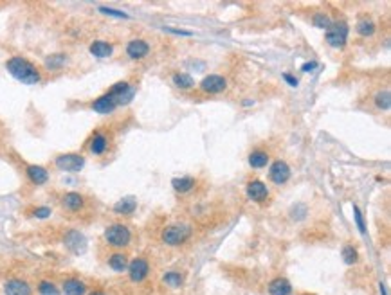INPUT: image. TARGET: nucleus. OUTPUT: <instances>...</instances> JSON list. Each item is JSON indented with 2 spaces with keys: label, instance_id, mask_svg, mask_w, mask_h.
Instances as JSON below:
<instances>
[{
  "label": "nucleus",
  "instance_id": "473e14b6",
  "mask_svg": "<svg viewBox=\"0 0 391 295\" xmlns=\"http://www.w3.org/2000/svg\"><path fill=\"white\" fill-rule=\"evenodd\" d=\"M31 214H33L34 218H38V219H45V218H49V216L52 214V211H51V207L40 205V207H34L33 211H31Z\"/></svg>",
  "mask_w": 391,
  "mask_h": 295
},
{
  "label": "nucleus",
  "instance_id": "f03ea898",
  "mask_svg": "<svg viewBox=\"0 0 391 295\" xmlns=\"http://www.w3.org/2000/svg\"><path fill=\"white\" fill-rule=\"evenodd\" d=\"M105 241L106 245H110L114 248H125L130 245L132 232L128 229V225H125V223H112L105 230Z\"/></svg>",
  "mask_w": 391,
  "mask_h": 295
},
{
  "label": "nucleus",
  "instance_id": "cd10ccee",
  "mask_svg": "<svg viewBox=\"0 0 391 295\" xmlns=\"http://www.w3.org/2000/svg\"><path fill=\"white\" fill-rule=\"evenodd\" d=\"M375 106L379 110H389L391 108V94L389 90H380V92L375 94Z\"/></svg>",
  "mask_w": 391,
  "mask_h": 295
},
{
  "label": "nucleus",
  "instance_id": "58836bf2",
  "mask_svg": "<svg viewBox=\"0 0 391 295\" xmlns=\"http://www.w3.org/2000/svg\"><path fill=\"white\" fill-rule=\"evenodd\" d=\"M170 32H173V34H181V36H191V32L189 31H182V29H168Z\"/></svg>",
  "mask_w": 391,
  "mask_h": 295
},
{
  "label": "nucleus",
  "instance_id": "a19ab883",
  "mask_svg": "<svg viewBox=\"0 0 391 295\" xmlns=\"http://www.w3.org/2000/svg\"><path fill=\"white\" fill-rule=\"evenodd\" d=\"M243 106H253V104H254V101H251V99H245V101H243Z\"/></svg>",
  "mask_w": 391,
  "mask_h": 295
},
{
  "label": "nucleus",
  "instance_id": "4be33fe9",
  "mask_svg": "<svg viewBox=\"0 0 391 295\" xmlns=\"http://www.w3.org/2000/svg\"><path fill=\"white\" fill-rule=\"evenodd\" d=\"M63 291H65V295H85L87 284L81 279H67L63 283Z\"/></svg>",
  "mask_w": 391,
  "mask_h": 295
},
{
  "label": "nucleus",
  "instance_id": "f257e3e1",
  "mask_svg": "<svg viewBox=\"0 0 391 295\" xmlns=\"http://www.w3.org/2000/svg\"><path fill=\"white\" fill-rule=\"evenodd\" d=\"M6 68H8V72L16 81L24 83V85H37V83L42 81V74L37 65L22 56L9 58L6 61Z\"/></svg>",
  "mask_w": 391,
  "mask_h": 295
},
{
  "label": "nucleus",
  "instance_id": "423d86ee",
  "mask_svg": "<svg viewBox=\"0 0 391 295\" xmlns=\"http://www.w3.org/2000/svg\"><path fill=\"white\" fill-rule=\"evenodd\" d=\"M109 92L112 94L114 97H116V101H117V104H119V106H125V104H128L132 99H134V96H135V88L128 81H117L116 85L110 86Z\"/></svg>",
  "mask_w": 391,
  "mask_h": 295
},
{
  "label": "nucleus",
  "instance_id": "412c9836",
  "mask_svg": "<svg viewBox=\"0 0 391 295\" xmlns=\"http://www.w3.org/2000/svg\"><path fill=\"white\" fill-rule=\"evenodd\" d=\"M290 291H292V284L283 277H278L269 284V293L271 295H290Z\"/></svg>",
  "mask_w": 391,
  "mask_h": 295
},
{
  "label": "nucleus",
  "instance_id": "1a4fd4ad",
  "mask_svg": "<svg viewBox=\"0 0 391 295\" xmlns=\"http://www.w3.org/2000/svg\"><path fill=\"white\" fill-rule=\"evenodd\" d=\"M63 243L76 255H81L87 250V239H85V236L80 230H69V232L65 234V237H63Z\"/></svg>",
  "mask_w": 391,
  "mask_h": 295
},
{
  "label": "nucleus",
  "instance_id": "4468645a",
  "mask_svg": "<svg viewBox=\"0 0 391 295\" xmlns=\"http://www.w3.org/2000/svg\"><path fill=\"white\" fill-rule=\"evenodd\" d=\"M62 207L69 212H80L85 207V196L76 191H69L62 196Z\"/></svg>",
  "mask_w": 391,
  "mask_h": 295
},
{
  "label": "nucleus",
  "instance_id": "bb28decb",
  "mask_svg": "<svg viewBox=\"0 0 391 295\" xmlns=\"http://www.w3.org/2000/svg\"><path fill=\"white\" fill-rule=\"evenodd\" d=\"M355 29H357V32L362 36V38H368V36H371L373 32H375L377 25L371 18H362V20L357 22V27Z\"/></svg>",
  "mask_w": 391,
  "mask_h": 295
},
{
  "label": "nucleus",
  "instance_id": "72a5a7b5",
  "mask_svg": "<svg viewBox=\"0 0 391 295\" xmlns=\"http://www.w3.org/2000/svg\"><path fill=\"white\" fill-rule=\"evenodd\" d=\"M99 13L109 14V16H116V18H128L127 13H123V11H119V9H114V7H105V6H101V7H99Z\"/></svg>",
  "mask_w": 391,
  "mask_h": 295
},
{
  "label": "nucleus",
  "instance_id": "7c9ffc66",
  "mask_svg": "<svg viewBox=\"0 0 391 295\" xmlns=\"http://www.w3.org/2000/svg\"><path fill=\"white\" fill-rule=\"evenodd\" d=\"M312 22H314L315 27H319V29H328L330 24H332V18H330L328 14H325V13H317V14H314Z\"/></svg>",
  "mask_w": 391,
  "mask_h": 295
},
{
  "label": "nucleus",
  "instance_id": "393cba45",
  "mask_svg": "<svg viewBox=\"0 0 391 295\" xmlns=\"http://www.w3.org/2000/svg\"><path fill=\"white\" fill-rule=\"evenodd\" d=\"M269 164V153L263 150H254L249 155V165L253 169H261Z\"/></svg>",
  "mask_w": 391,
  "mask_h": 295
},
{
  "label": "nucleus",
  "instance_id": "20e7f679",
  "mask_svg": "<svg viewBox=\"0 0 391 295\" xmlns=\"http://www.w3.org/2000/svg\"><path fill=\"white\" fill-rule=\"evenodd\" d=\"M325 40L333 49H343L348 40V25L346 22H332L325 32Z\"/></svg>",
  "mask_w": 391,
  "mask_h": 295
},
{
  "label": "nucleus",
  "instance_id": "5701e85b",
  "mask_svg": "<svg viewBox=\"0 0 391 295\" xmlns=\"http://www.w3.org/2000/svg\"><path fill=\"white\" fill-rule=\"evenodd\" d=\"M109 266L114 272H125L128 268V257L123 252H114L109 257Z\"/></svg>",
  "mask_w": 391,
  "mask_h": 295
},
{
  "label": "nucleus",
  "instance_id": "f8f14e48",
  "mask_svg": "<svg viewBox=\"0 0 391 295\" xmlns=\"http://www.w3.org/2000/svg\"><path fill=\"white\" fill-rule=\"evenodd\" d=\"M150 54V45L143 38H134L127 43V56L134 61L145 60Z\"/></svg>",
  "mask_w": 391,
  "mask_h": 295
},
{
  "label": "nucleus",
  "instance_id": "b1692460",
  "mask_svg": "<svg viewBox=\"0 0 391 295\" xmlns=\"http://www.w3.org/2000/svg\"><path fill=\"white\" fill-rule=\"evenodd\" d=\"M67 63V54L63 52H55V54H49L47 58H45V68L47 70H60V68H63Z\"/></svg>",
  "mask_w": 391,
  "mask_h": 295
},
{
  "label": "nucleus",
  "instance_id": "7ed1b4c3",
  "mask_svg": "<svg viewBox=\"0 0 391 295\" xmlns=\"http://www.w3.org/2000/svg\"><path fill=\"white\" fill-rule=\"evenodd\" d=\"M193 230L189 225L186 223H173V225H168L166 229L163 230V241L170 247H177V245H182L184 241H188L191 237Z\"/></svg>",
  "mask_w": 391,
  "mask_h": 295
},
{
  "label": "nucleus",
  "instance_id": "c756f323",
  "mask_svg": "<svg viewBox=\"0 0 391 295\" xmlns=\"http://www.w3.org/2000/svg\"><path fill=\"white\" fill-rule=\"evenodd\" d=\"M343 259L346 265H355L359 259V254H357V248H353L351 245H346L343 248Z\"/></svg>",
  "mask_w": 391,
  "mask_h": 295
},
{
  "label": "nucleus",
  "instance_id": "ea45409f",
  "mask_svg": "<svg viewBox=\"0 0 391 295\" xmlns=\"http://www.w3.org/2000/svg\"><path fill=\"white\" fill-rule=\"evenodd\" d=\"M379 288H380V293H382V295H387V291H386V284L380 283V284H379Z\"/></svg>",
  "mask_w": 391,
  "mask_h": 295
},
{
  "label": "nucleus",
  "instance_id": "a211bd4d",
  "mask_svg": "<svg viewBox=\"0 0 391 295\" xmlns=\"http://www.w3.org/2000/svg\"><path fill=\"white\" fill-rule=\"evenodd\" d=\"M112 209H114V212L119 216H130V214H134L135 209H137V200H135L134 196H125V198H121V200H117Z\"/></svg>",
  "mask_w": 391,
  "mask_h": 295
},
{
  "label": "nucleus",
  "instance_id": "0eeeda50",
  "mask_svg": "<svg viewBox=\"0 0 391 295\" xmlns=\"http://www.w3.org/2000/svg\"><path fill=\"white\" fill-rule=\"evenodd\" d=\"M290 165L287 164L285 160H274L271 164V169H269V178L272 180V183L276 186H283L290 180Z\"/></svg>",
  "mask_w": 391,
  "mask_h": 295
},
{
  "label": "nucleus",
  "instance_id": "39448f33",
  "mask_svg": "<svg viewBox=\"0 0 391 295\" xmlns=\"http://www.w3.org/2000/svg\"><path fill=\"white\" fill-rule=\"evenodd\" d=\"M55 165L60 171L78 173L85 168V157L81 153H62L55 158Z\"/></svg>",
  "mask_w": 391,
  "mask_h": 295
},
{
  "label": "nucleus",
  "instance_id": "aec40b11",
  "mask_svg": "<svg viewBox=\"0 0 391 295\" xmlns=\"http://www.w3.org/2000/svg\"><path fill=\"white\" fill-rule=\"evenodd\" d=\"M195 183H197V180L193 178V176H177V178L171 180L173 189L181 194H186V193H189V191H193L195 189Z\"/></svg>",
  "mask_w": 391,
  "mask_h": 295
},
{
  "label": "nucleus",
  "instance_id": "f3484780",
  "mask_svg": "<svg viewBox=\"0 0 391 295\" xmlns=\"http://www.w3.org/2000/svg\"><path fill=\"white\" fill-rule=\"evenodd\" d=\"M6 295H31V286L24 279H9L4 284Z\"/></svg>",
  "mask_w": 391,
  "mask_h": 295
},
{
  "label": "nucleus",
  "instance_id": "2eb2a0df",
  "mask_svg": "<svg viewBox=\"0 0 391 295\" xmlns=\"http://www.w3.org/2000/svg\"><path fill=\"white\" fill-rule=\"evenodd\" d=\"M245 193L253 201H265L269 198V187L261 180H251L245 187Z\"/></svg>",
  "mask_w": 391,
  "mask_h": 295
},
{
  "label": "nucleus",
  "instance_id": "6ab92c4d",
  "mask_svg": "<svg viewBox=\"0 0 391 295\" xmlns=\"http://www.w3.org/2000/svg\"><path fill=\"white\" fill-rule=\"evenodd\" d=\"M88 50L94 58H110L114 54V45L105 42V40H94L88 47Z\"/></svg>",
  "mask_w": 391,
  "mask_h": 295
},
{
  "label": "nucleus",
  "instance_id": "c85d7f7f",
  "mask_svg": "<svg viewBox=\"0 0 391 295\" xmlns=\"http://www.w3.org/2000/svg\"><path fill=\"white\" fill-rule=\"evenodd\" d=\"M38 293L40 295H62V291H60V288L56 286L55 283H51V281H40V284H38Z\"/></svg>",
  "mask_w": 391,
  "mask_h": 295
},
{
  "label": "nucleus",
  "instance_id": "ddd939ff",
  "mask_svg": "<svg viewBox=\"0 0 391 295\" xmlns=\"http://www.w3.org/2000/svg\"><path fill=\"white\" fill-rule=\"evenodd\" d=\"M109 146H110V139L109 135L103 132H96L94 135L91 137V140H88V151H91L92 155H96V157L105 155L106 151H109Z\"/></svg>",
  "mask_w": 391,
  "mask_h": 295
},
{
  "label": "nucleus",
  "instance_id": "a878e982",
  "mask_svg": "<svg viewBox=\"0 0 391 295\" xmlns=\"http://www.w3.org/2000/svg\"><path fill=\"white\" fill-rule=\"evenodd\" d=\"M171 81H173V85L177 86V88H181V90H188V88H191V86L195 85L193 78L189 74H186V72H177V74H173Z\"/></svg>",
  "mask_w": 391,
  "mask_h": 295
},
{
  "label": "nucleus",
  "instance_id": "e433bc0d",
  "mask_svg": "<svg viewBox=\"0 0 391 295\" xmlns=\"http://www.w3.org/2000/svg\"><path fill=\"white\" fill-rule=\"evenodd\" d=\"M317 67H319L317 61H307V63L301 65V70H303V72H314Z\"/></svg>",
  "mask_w": 391,
  "mask_h": 295
},
{
  "label": "nucleus",
  "instance_id": "c9c22d12",
  "mask_svg": "<svg viewBox=\"0 0 391 295\" xmlns=\"http://www.w3.org/2000/svg\"><path fill=\"white\" fill-rule=\"evenodd\" d=\"M353 218H355V223H357L359 230L364 234L366 232V225H364V219H362V214H361V211H359L357 205H353Z\"/></svg>",
  "mask_w": 391,
  "mask_h": 295
},
{
  "label": "nucleus",
  "instance_id": "6e6552de",
  "mask_svg": "<svg viewBox=\"0 0 391 295\" xmlns=\"http://www.w3.org/2000/svg\"><path fill=\"white\" fill-rule=\"evenodd\" d=\"M227 88V79L220 74H209L200 81V90L206 94H222Z\"/></svg>",
  "mask_w": 391,
  "mask_h": 295
},
{
  "label": "nucleus",
  "instance_id": "f704fd0d",
  "mask_svg": "<svg viewBox=\"0 0 391 295\" xmlns=\"http://www.w3.org/2000/svg\"><path fill=\"white\" fill-rule=\"evenodd\" d=\"M307 205H303V204H297V205H294L292 207V218H296V219H301V218H305L307 216Z\"/></svg>",
  "mask_w": 391,
  "mask_h": 295
},
{
  "label": "nucleus",
  "instance_id": "79ce46f5",
  "mask_svg": "<svg viewBox=\"0 0 391 295\" xmlns=\"http://www.w3.org/2000/svg\"><path fill=\"white\" fill-rule=\"evenodd\" d=\"M88 295H105V291H101V290H96V291H92V293H88Z\"/></svg>",
  "mask_w": 391,
  "mask_h": 295
},
{
  "label": "nucleus",
  "instance_id": "9d476101",
  "mask_svg": "<svg viewBox=\"0 0 391 295\" xmlns=\"http://www.w3.org/2000/svg\"><path fill=\"white\" fill-rule=\"evenodd\" d=\"M119 106L117 104V101H116V97L112 96V94L106 90L103 96H99V97H96L94 101H92V110L96 112V114H101V115H109V114H112L116 108Z\"/></svg>",
  "mask_w": 391,
  "mask_h": 295
},
{
  "label": "nucleus",
  "instance_id": "2f4dec72",
  "mask_svg": "<svg viewBox=\"0 0 391 295\" xmlns=\"http://www.w3.org/2000/svg\"><path fill=\"white\" fill-rule=\"evenodd\" d=\"M164 283L170 284L171 288H179L182 284V275L177 272H168L166 275H164Z\"/></svg>",
  "mask_w": 391,
  "mask_h": 295
},
{
  "label": "nucleus",
  "instance_id": "4c0bfd02",
  "mask_svg": "<svg viewBox=\"0 0 391 295\" xmlns=\"http://www.w3.org/2000/svg\"><path fill=\"white\" fill-rule=\"evenodd\" d=\"M283 79H285V81L289 83L290 86H297V85H299V79L294 78V76L289 74V72H285V74H283Z\"/></svg>",
  "mask_w": 391,
  "mask_h": 295
},
{
  "label": "nucleus",
  "instance_id": "dca6fc26",
  "mask_svg": "<svg viewBox=\"0 0 391 295\" xmlns=\"http://www.w3.org/2000/svg\"><path fill=\"white\" fill-rule=\"evenodd\" d=\"M26 175L34 186H44V183L49 182V171L44 168V165L38 164H29L26 168Z\"/></svg>",
  "mask_w": 391,
  "mask_h": 295
},
{
  "label": "nucleus",
  "instance_id": "9b49d317",
  "mask_svg": "<svg viewBox=\"0 0 391 295\" xmlns=\"http://www.w3.org/2000/svg\"><path fill=\"white\" fill-rule=\"evenodd\" d=\"M128 277H130V281H134V283H141V281L146 279V275H148L150 272V265L146 259L143 257H135L134 261L128 263Z\"/></svg>",
  "mask_w": 391,
  "mask_h": 295
}]
</instances>
